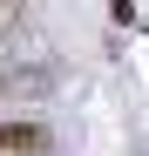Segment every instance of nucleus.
<instances>
[{
	"label": "nucleus",
	"mask_w": 149,
	"mask_h": 156,
	"mask_svg": "<svg viewBox=\"0 0 149 156\" xmlns=\"http://www.w3.org/2000/svg\"><path fill=\"white\" fill-rule=\"evenodd\" d=\"M41 149H47L41 122H0V156H41Z\"/></svg>",
	"instance_id": "nucleus-1"
}]
</instances>
